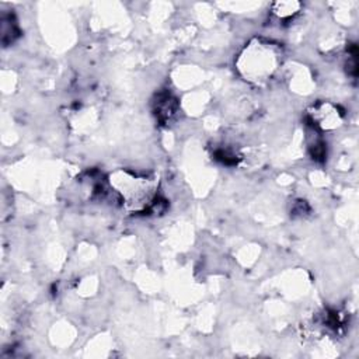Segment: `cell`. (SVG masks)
Here are the masks:
<instances>
[{
    "mask_svg": "<svg viewBox=\"0 0 359 359\" xmlns=\"http://www.w3.org/2000/svg\"><path fill=\"white\" fill-rule=\"evenodd\" d=\"M111 184L116 188L125 206L133 212L147 209L154 199L157 184L154 178L136 175L132 172H118Z\"/></svg>",
    "mask_w": 359,
    "mask_h": 359,
    "instance_id": "1",
    "label": "cell"
},
{
    "mask_svg": "<svg viewBox=\"0 0 359 359\" xmlns=\"http://www.w3.org/2000/svg\"><path fill=\"white\" fill-rule=\"evenodd\" d=\"M259 46H251L248 49V59L243 57L244 62L248 60V65H241V70L245 76L251 77L250 80L262 81L272 76L279 63V57L275 53L272 46L268 43H258Z\"/></svg>",
    "mask_w": 359,
    "mask_h": 359,
    "instance_id": "2",
    "label": "cell"
}]
</instances>
